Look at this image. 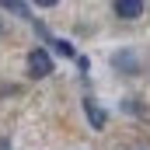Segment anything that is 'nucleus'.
Returning <instances> with one entry per match:
<instances>
[{
	"instance_id": "3",
	"label": "nucleus",
	"mask_w": 150,
	"mask_h": 150,
	"mask_svg": "<svg viewBox=\"0 0 150 150\" xmlns=\"http://www.w3.org/2000/svg\"><path fill=\"white\" fill-rule=\"evenodd\" d=\"M112 7H115V14L126 18V21H133V18L143 14V0H112Z\"/></svg>"
},
{
	"instance_id": "5",
	"label": "nucleus",
	"mask_w": 150,
	"mask_h": 150,
	"mask_svg": "<svg viewBox=\"0 0 150 150\" xmlns=\"http://www.w3.org/2000/svg\"><path fill=\"white\" fill-rule=\"evenodd\" d=\"M0 4H4V7H7V11H14V14H18V18H32V11H28V7H25V4H21V0H0Z\"/></svg>"
},
{
	"instance_id": "1",
	"label": "nucleus",
	"mask_w": 150,
	"mask_h": 150,
	"mask_svg": "<svg viewBox=\"0 0 150 150\" xmlns=\"http://www.w3.org/2000/svg\"><path fill=\"white\" fill-rule=\"evenodd\" d=\"M28 74H32V77H38V80L52 74V56H49V52H45L42 45L28 52Z\"/></svg>"
},
{
	"instance_id": "7",
	"label": "nucleus",
	"mask_w": 150,
	"mask_h": 150,
	"mask_svg": "<svg viewBox=\"0 0 150 150\" xmlns=\"http://www.w3.org/2000/svg\"><path fill=\"white\" fill-rule=\"evenodd\" d=\"M0 32H4V25H0Z\"/></svg>"
},
{
	"instance_id": "4",
	"label": "nucleus",
	"mask_w": 150,
	"mask_h": 150,
	"mask_svg": "<svg viewBox=\"0 0 150 150\" xmlns=\"http://www.w3.org/2000/svg\"><path fill=\"white\" fill-rule=\"evenodd\" d=\"M112 67L115 70H126V74H136V70H140V67H136V56H129V52H115Z\"/></svg>"
},
{
	"instance_id": "6",
	"label": "nucleus",
	"mask_w": 150,
	"mask_h": 150,
	"mask_svg": "<svg viewBox=\"0 0 150 150\" xmlns=\"http://www.w3.org/2000/svg\"><path fill=\"white\" fill-rule=\"evenodd\" d=\"M32 4H35V7H56L59 0H32Z\"/></svg>"
},
{
	"instance_id": "2",
	"label": "nucleus",
	"mask_w": 150,
	"mask_h": 150,
	"mask_svg": "<svg viewBox=\"0 0 150 150\" xmlns=\"http://www.w3.org/2000/svg\"><path fill=\"white\" fill-rule=\"evenodd\" d=\"M84 115H87V122H91L94 129H105V122H108V112H105L94 98H84Z\"/></svg>"
}]
</instances>
